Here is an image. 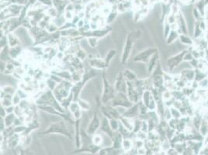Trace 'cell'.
<instances>
[{"label":"cell","instance_id":"cell-1","mask_svg":"<svg viewBox=\"0 0 208 155\" xmlns=\"http://www.w3.org/2000/svg\"><path fill=\"white\" fill-rule=\"evenodd\" d=\"M142 35V32L139 30H134L132 31H130L127 34V37L125 39L124 45L123 48L122 54L120 57V64L122 65H124L128 61L129 58L131 57V52L133 50L134 45Z\"/></svg>","mask_w":208,"mask_h":155},{"label":"cell","instance_id":"cell-2","mask_svg":"<svg viewBox=\"0 0 208 155\" xmlns=\"http://www.w3.org/2000/svg\"><path fill=\"white\" fill-rule=\"evenodd\" d=\"M97 75H98V72H97L96 69L92 68L89 66V68H85V71L82 75L81 80L80 82L74 84L72 88H71V92L74 95V101L76 102L79 99L81 91L84 88V87L86 86V83H88L89 81L96 77Z\"/></svg>","mask_w":208,"mask_h":155},{"label":"cell","instance_id":"cell-3","mask_svg":"<svg viewBox=\"0 0 208 155\" xmlns=\"http://www.w3.org/2000/svg\"><path fill=\"white\" fill-rule=\"evenodd\" d=\"M36 106H51L55 108L56 109L60 111L61 112L66 113L69 112V110H65L62 106L61 105L60 102L56 99L54 93L51 90L47 89L44 92H42L41 95L39 96L38 99L35 101Z\"/></svg>","mask_w":208,"mask_h":155},{"label":"cell","instance_id":"cell-4","mask_svg":"<svg viewBox=\"0 0 208 155\" xmlns=\"http://www.w3.org/2000/svg\"><path fill=\"white\" fill-rule=\"evenodd\" d=\"M101 78H102V83H103V92L100 96L101 102H102V105H107V104L110 103V102L114 99L117 94V92L114 88V85H112L108 80L106 70L102 71Z\"/></svg>","mask_w":208,"mask_h":155},{"label":"cell","instance_id":"cell-5","mask_svg":"<svg viewBox=\"0 0 208 155\" xmlns=\"http://www.w3.org/2000/svg\"><path fill=\"white\" fill-rule=\"evenodd\" d=\"M52 134H61L70 140H73V136L68 126L66 125V121L63 119H60V120L51 123L47 127V129L41 133V135H48Z\"/></svg>","mask_w":208,"mask_h":155},{"label":"cell","instance_id":"cell-6","mask_svg":"<svg viewBox=\"0 0 208 155\" xmlns=\"http://www.w3.org/2000/svg\"><path fill=\"white\" fill-rule=\"evenodd\" d=\"M95 100H96V109L92 113V118L90 119L89 123H88V126L86 129V133L90 136H93L96 134V132L100 128L101 125V119L99 116V110L100 109V106H102L100 96L98 95L96 97Z\"/></svg>","mask_w":208,"mask_h":155},{"label":"cell","instance_id":"cell-7","mask_svg":"<svg viewBox=\"0 0 208 155\" xmlns=\"http://www.w3.org/2000/svg\"><path fill=\"white\" fill-rule=\"evenodd\" d=\"M73 85H74V83L70 81L63 80L62 82L59 83L54 90L52 91L56 99L60 102V103L63 99L67 98L71 94Z\"/></svg>","mask_w":208,"mask_h":155},{"label":"cell","instance_id":"cell-8","mask_svg":"<svg viewBox=\"0 0 208 155\" xmlns=\"http://www.w3.org/2000/svg\"><path fill=\"white\" fill-rule=\"evenodd\" d=\"M109 104L115 108H124V109H128L133 105V103L128 99L127 94L122 92H117L115 97Z\"/></svg>","mask_w":208,"mask_h":155},{"label":"cell","instance_id":"cell-9","mask_svg":"<svg viewBox=\"0 0 208 155\" xmlns=\"http://www.w3.org/2000/svg\"><path fill=\"white\" fill-rule=\"evenodd\" d=\"M158 51V49L154 48H148L138 52L133 58V62L144 63L146 64L150 60V58Z\"/></svg>","mask_w":208,"mask_h":155},{"label":"cell","instance_id":"cell-10","mask_svg":"<svg viewBox=\"0 0 208 155\" xmlns=\"http://www.w3.org/2000/svg\"><path fill=\"white\" fill-rule=\"evenodd\" d=\"M113 31V28L111 26H107L104 28H99L96 30H91L88 32L81 33V37L82 38H88V37H96V38L102 39L107 37Z\"/></svg>","mask_w":208,"mask_h":155},{"label":"cell","instance_id":"cell-11","mask_svg":"<svg viewBox=\"0 0 208 155\" xmlns=\"http://www.w3.org/2000/svg\"><path fill=\"white\" fill-rule=\"evenodd\" d=\"M99 110H100L101 114L103 115V117L107 118L109 120V119H120V118L122 116L120 114V112H119V110L117 109V108L114 107L110 104L102 105L100 106Z\"/></svg>","mask_w":208,"mask_h":155},{"label":"cell","instance_id":"cell-12","mask_svg":"<svg viewBox=\"0 0 208 155\" xmlns=\"http://www.w3.org/2000/svg\"><path fill=\"white\" fill-rule=\"evenodd\" d=\"M87 63H88L89 67L96 69V70L103 71V70H107L108 68V66L107 65L105 60L99 58V57L95 56V55L89 56L88 59H87Z\"/></svg>","mask_w":208,"mask_h":155},{"label":"cell","instance_id":"cell-13","mask_svg":"<svg viewBox=\"0 0 208 155\" xmlns=\"http://www.w3.org/2000/svg\"><path fill=\"white\" fill-rule=\"evenodd\" d=\"M114 86L117 92H127V82L123 75V71L118 72V74L117 75L116 79L114 83Z\"/></svg>","mask_w":208,"mask_h":155},{"label":"cell","instance_id":"cell-14","mask_svg":"<svg viewBox=\"0 0 208 155\" xmlns=\"http://www.w3.org/2000/svg\"><path fill=\"white\" fill-rule=\"evenodd\" d=\"M127 94L128 99L132 103H137L139 101H141V95L139 93L137 92L134 82H127Z\"/></svg>","mask_w":208,"mask_h":155},{"label":"cell","instance_id":"cell-15","mask_svg":"<svg viewBox=\"0 0 208 155\" xmlns=\"http://www.w3.org/2000/svg\"><path fill=\"white\" fill-rule=\"evenodd\" d=\"M122 116L131 119H135L138 118L140 116V101L137 103H134L128 109H126L124 112H123Z\"/></svg>","mask_w":208,"mask_h":155},{"label":"cell","instance_id":"cell-16","mask_svg":"<svg viewBox=\"0 0 208 155\" xmlns=\"http://www.w3.org/2000/svg\"><path fill=\"white\" fill-rule=\"evenodd\" d=\"M99 129L101 130V132H103V134H105L107 136L110 140H112L116 134V132H114L112 129L111 127L109 125V119L106 117H103V116L101 119V125Z\"/></svg>","mask_w":208,"mask_h":155},{"label":"cell","instance_id":"cell-17","mask_svg":"<svg viewBox=\"0 0 208 155\" xmlns=\"http://www.w3.org/2000/svg\"><path fill=\"white\" fill-rule=\"evenodd\" d=\"M69 112L71 113V115L72 116V117L74 118L75 120H77V119H81V117H82V110L80 108L79 105L78 104L77 102L74 101L70 105L69 108Z\"/></svg>","mask_w":208,"mask_h":155},{"label":"cell","instance_id":"cell-18","mask_svg":"<svg viewBox=\"0 0 208 155\" xmlns=\"http://www.w3.org/2000/svg\"><path fill=\"white\" fill-rule=\"evenodd\" d=\"M81 119H77V120H75V123H74V127H75V144L77 149L80 148L81 146Z\"/></svg>","mask_w":208,"mask_h":155},{"label":"cell","instance_id":"cell-19","mask_svg":"<svg viewBox=\"0 0 208 155\" xmlns=\"http://www.w3.org/2000/svg\"><path fill=\"white\" fill-rule=\"evenodd\" d=\"M51 74H54L60 77L61 79L66 80V81H70L72 82V77H71V72L68 69L64 68H58L51 72Z\"/></svg>","mask_w":208,"mask_h":155},{"label":"cell","instance_id":"cell-20","mask_svg":"<svg viewBox=\"0 0 208 155\" xmlns=\"http://www.w3.org/2000/svg\"><path fill=\"white\" fill-rule=\"evenodd\" d=\"M61 36L62 37H69L71 39L79 38L81 37V33L77 28H70L60 30Z\"/></svg>","mask_w":208,"mask_h":155},{"label":"cell","instance_id":"cell-21","mask_svg":"<svg viewBox=\"0 0 208 155\" xmlns=\"http://www.w3.org/2000/svg\"><path fill=\"white\" fill-rule=\"evenodd\" d=\"M20 140H21V135L18 134H14L5 141L6 142L7 147L13 149L16 148L17 146H19Z\"/></svg>","mask_w":208,"mask_h":155},{"label":"cell","instance_id":"cell-22","mask_svg":"<svg viewBox=\"0 0 208 155\" xmlns=\"http://www.w3.org/2000/svg\"><path fill=\"white\" fill-rule=\"evenodd\" d=\"M158 59H159V53L158 51L153 55L152 58H150V60L147 64V72H148V75H151L153 73L154 68H156L158 65Z\"/></svg>","mask_w":208,"mask_h":155},{"label":"cell","instance_id":"cell-23","mask_svg":"<svg viewBox=\"0 0 208 155\" xmlns=\"http://www.w3.org/2000/svg\"><path fill=\"white\" fill-rule=\"evenodd\" d=\"M184 54L185 52H182V53L176 55V56H173L172 58H170L167 61V65H169V67L171 69H173L176 66H177L182 61Z\"/></svg>","mask_w":208,"mask_h":155},{"label":"cell","instance_id":"cell-24","mask_svg":"<svg viewBox=\"0 0 208 155\" xmlns=\"http://www.w3.org/2000/svg\"><path fill=\"white\" fill-rule=\"evenodd\" d=\"M23 52H24V49L22 48L21 45L9 48V55L13 60H18L22 56Z\"/></svg>","mask_w":208,"mask_h":155},{"label":"cell","instance_id":"cell-25","mask_svg":"<svg viewBox=\"0 0 208 155\" xmlns=\"http://www.w3.org/2000/svg\"><path fill=\"white\" fill-rule=\"evenodd\" d=\"M7 35L8 38V43H9V48L16 47V46L21 45V41L20 39L14 33H9Z\"/></svg>","mask_w":208,"mask_h":155},{"label":"cell","instance_id":"cell-26","mask_svg":"<svg viewBox=\"0 0 208 155\" xmlns=\"http://www.w3.org/2000/svg\"><path fill=\"white\" fill-rule=\"evenodd\" d=\"M123 71V75L124 76L125 79L127 80V82H134L136 80L138 79L137 74L134 71H132L130 68H125Z\"/></svg>","mask_w":208,"mask_h":155},{"label":"cell","instance_id":"cell-27","mask_svg":"<svg viewBox=\"0 0 208 155\" xmlns=\"http://www.w3.org/2000/svg\"><path fill=\"white\" fill-rule=\"evenodd\" d=\"M123 140H124L123 136L120 133L117 132L114 137L111 140V146L116 149H122Z\"/></svg>","mask_w":208,"mask_h":155},{"label":"cell","instance_id":"cell-28","mask_svg":"<svg viewBox=\"0 0 208 155\" xmlns=\"http://www.w3.org/2000/svg\"><path fill=\"white\" fill-rule=\"evenodd\" d=\"M119 120H120V123L122 124L123 127H125L127 129H128L129 131L133 132L134 119H131L127 118V117H124V116H121V117H120Z\"/></svg>","mask_w":208,"mask_h":155},{"label":"cell","instance_id":"cell-29","mask_svg":"<svg viewBox=\"0 0 208 155\" xmlns=\"http://www.w3.org/2000/svg\"><path fill=\"white\" fill-rule=\"evenodd\" d=\"M0 58L1 61L5 63L9 62V60H12L9 55V46H6L3 48H1V52H0Z\"/></svg>","mask_w":208,"mask_h":155},{"label":"cell","instance_id":"cell-30","mask_svg":"<svg viewBox=\"0 0 208 155\" xmlns=\"http://www.w3.org/2000/svg\"><path fill=\"white\" fill-rule=\"evenodd\" d=\"M134 148L133 140L128 138H124L122 143V149L124 152H130Z\"/></svg>","mask_w":208,"mask_h":155},{"label":"cell","instance_id":"cell-31","mask_svg":"<svg viewBox=\"0 0 208 155\" xmlns=\"http://www.w3.org/2000/svg\"><path fill=\"white\" fill-rule=\"evenodd\" d=\"M118 15V11L117 9H114V10H111V12L108 14L107 16L105 17V21L106 23L107 26H109L112 23H114L116 20L117 17Z\"/></svg>","mask_w":208,"mask_h":155},{"label":"cell","instance_id":"cell-32","mask_svg":"<svg viewBox=\"0 0 208 155\" xmlns=\"http://www.w3.org/2000/svg\"><path fill=\"white\" fill-rule=\"evenodd\" d=\"M76 102H77L78 104L79 105L80 108H81V110H82L83 112H87V111H89V110H90L91 105L90 102L89 101H87L86 99H82V98L80 97L79 99H78Z\"/></svg>","mask_w":208,"mask_h":155},{"label":"cell","instance_id":"cell-33","mask_svg":"<svg viewBox=\"0 0 208 155\" xmlns=\"http://www.w3.org/2000/svg\"><path fill=\"white\" fill-rule=\"evenodd\" d=\"M73 102H74V95H73L72 92H71V94L69 96L61 102V105L62 106V107L64 108V109L69 110V106H70V105Z\"/></svg>","mask_w":208,"mask_h":155},{"label":"cell","instance_id":"cell-34","mask_svg":"<svg viewBox=\"0 0 208 155\" xmlns=\"http://www.w3.org/2000/svg\"><path fill=\"white\" fill-rule=\"evenodd\" d=\"M116 55H117V50L115 49H110L107 51V54H106L105 58H104V60H105L108 68L109 67L110 63H111L112 60H114V58L116 57Z\"/></svg>","mask_w":208,"mask_h":155},{"label":"cell","instance_id":"cell-35","mask_svg":"<svg viewBox=\"0 0 208 155\" xmlns=\"http://www.w3.org/2000/svg\"><path fill=\"white\" fill-rule=\"evenodd\" d=\"M16 119V116L15 115V113H12V114H7L6 116H5L3 119H4L5 124L6 127H13L14 122H15Z\"/></svg>","mask_w":208,"mask_h":155},{"label":"cell","instance_id":"cell-36","mask_svg":"<svg viewBox=\"0 0 208 155\" xmlns=\"http://www.w3.org/2000/svg\"><path fill=\"white\" fill-rule=\"evenodd\" d=\"M52 22H53L56 26H58V29L60 30V28H61L64 24H65L67 20L65 19V18H64V14H62V15H58L57 17L52 19Z\"/></svg>","mask_w":208,"mask_h":155},{"label":"cell","instance_id":"cell-37","mask_svg":"<svg viewBox=\"0 0 208 155\" xmlns=\"http://www.w3.org/2000/svg\"><path fill=\"white\" fill-rule=\"evenodd\" d=\"M75 56L77 57L79 59H80V60L83 61V60H85L86 59H88L89 54H87V52H86L83 48H81V46H80L79 48V49H78L77 50H76V52H75Z\"/></svg>","mask_w":208,"mask_h":155},{"label":"cell","instance_id":"cell-38","mask_svg":"<svg viewBox=\"0 0 208 155\" xmlns=\"http://www.w3.org/2000/svg\"><path fill=\"white\" fill-rule=\"evenodd\" d=\"M164 79L161 75H154L152 78V84L154 88H159L162 86Z\"/></svg>","mask_w":208,"mask_h":155},{"label":"cell","instance_id":"cell-39","mask_svg":"<svg viewBox=\"0 0 208 155\" xmlns=\"http://www.w3.org/2000/svg\"><path fill=\"white\" fill-rule=\"evenodd\" d=\"M1 91H2L3 92L6 93V95H13L16 93V89L14 88V87H13L10 85H6L4 86H2L1 88Z\"/></svg>","mask_w":208,"mask_h":155},{"label":"cell","instance_id":"cell-40","mask_svg":"<svg viewBox=\"0 0 208 155\" xmlns=\"http://www.w3.org/2000/svg\"><path fill=\"white\" fill-rule=\"evenodd\" d=\"M92 144H94L95 145L101 146V145L103 144V137L99 134H96L93 136H92Z\"/></svg>","mask_w":208,"mask_h":155},{"label":"cell","instance_id":"cell-41","mask_svg":"<svg viewBox=\"0 0 208 155\" xmlns=\"http://www.w3.org/2000/svg\"><path fill=\"white\" fill-rule=\"evenodd\" d=\"M46 15L48 16L51 19H54L58 16V12L57 10L55 7L52 6V7H49L47 10L46 11Z\"/></svg>","mask_w":208,"mask_h":155},{"label":"cell","instance_id":"cell-42","mask_svg":"<svg viewBox=\"0 0 208 155\" xmlns=\"http://www.w3.org/2000/svg\"><path fill=\"white\" fill-rule=\"evenodd\" d=\"M86 40H87L88 45L92 49L96 48L98 44H99V40L98 38H96V37H88V38H86Z\"/></svg>","mask_w":208,"mask_h":155},{"label":"cell","instance_id":"cell-43","mask_svg":"<svg viewBox=\"0 0 208 155\" xmlns=\"http://www.w3.org/2000/svg\"><path fill=\"white\" fill-rule=\"evenodd\" d=\"M45 80H46V83H47V88L50 89V90L53 91L54 88H56V86L58 85L54 80L52 79L51 78H50L49 76H48L47 78H45Z\"/></svg>","mask_w":208,"mask_h":155},{"label":"cell","instance_id":"cell-44","mask_svg":"<svg viewBox=\"0 0 208 155\" xmlns=\"http://www.w3.org/2000/svg\"><path fill=\"white\" fill-rule=\"evenodd\" d=\"M109 125L111 127L112 129L114 132H117L120 128V120L119 119H109Z\"/></svg>","mask_w":208,"mask_h":155},{"label":"cell","instance_id":"cell-45","mask_svg":"<svg viewBox=\"0 0 208 155\" xmlns=\"http://www.w3.org/2000/svg\"><path fill=\"white\" fill-rule=\"evenodd\" d=\"M142 120L141 119L137 118L135 119H134V130L133 132L134 134L137 133V132L141 131V128H142Z\"/></svg>","mask_w":208,"mask_h":155},{"label":"cell","instance_id":"cell-46","mask_svg":"<svg viewBox=\"0 0 208 155\" xmlns=\"http://www.w3.org/2000/svg\"><path fill=\"white\" fill-rule=\"evenodd\" d=\"M16 93L18 94V95L21 98L22 100H23V99H29L30 98V96H31L29 93H27L26 92H25V91L19 88H18L17 89H16Z\"/></svg>","mask_w":208,"mask_h":155},{"label":"cell","instance_id":"cell-47","mask_svg":"<svg viewBox=\"0 0 208 155\" xmlns=\"http://www.w3.org/2000/svg\"><path fill=\"white\" fill-rule=\"evenodd\" d=\"M45 30H47V32L49 33H54L58 31V30H59V29H58V26H56L55 24H54L51 20V23L48 24V26H47V28H46Z\"/></svg>","mask_w":208,"mask_h":155},{"label":"cell","instance_id":"cell-48","mask_svg":"<svg viewBox=\"0 0 208 155\" xmlns=\"http://www.w3.org/2000/svg\"><path fill=\"white\" fill-rule=\"evenodd\" d=\"M13 105L12 98H2V99H1V106H2L3 107L6 108L13 106Z\"/></svg>","mask_w":208,"mask_h":155},{"label":"cell","instance_id":"cell-49","mask_svg":"<svg viewBox=\"0 0 208 155\" xmlns=\"http://www.w3.org/2000/svg\"><path fill=\"white\" fill-rule=\"evenodd\" d=\"M179 25H180L181 30L183 31V32L186 33H187V28H186V23H185L184 18L182 16V14H179Z\"/></svg>","mask_w":208,"mask_h":155},{"label":"cell","instance_id":"cell-50","mask_svg":"<svg viewBox=\"0 0 208 155\" xmlns=\"http://www.w3.org/2000/svg\"><path fill=\"white\" fill-rule=\"evenodd\" d=\"M6 46H9L8 38H7V35H4L0 37V48H3Z\"/></svg>","mask_w":208,"mask_h":155},{"label":"cell","instance_id":"cell-51","mask_svg":"<svg viewBox=\"0 0 208 155\" xmlns=\"http://www.w3.org/2000/svg\"><path fill=\"white\" fill-rule=\"evenodd\" d=\"M146 138H147V133H144L143 131H139L135 134V138L134 139H137V140L144 141Z\"/></svg>","mask_w":208,"mask_h":155},{"label":"cell","instance_id":"cell-52","mask_svg":"<svg viewBox=\"0 0 208 155\" xmlns=\"http://www.w3.org/2000/svg\"><path fill=\"white\" fill-rule=\"evenodd\" d=\"M75 16V15L74 14V12H71V11H64V16L67 21H71Z\"/></svg>","mask_w":208,"mask_h":155},{"label":"cell","instance_id":"cell-53","mask_svg":"<svg viewBox=\"0 0 208 155\" xmlns=\"http://www.w3.org/2000/svg\"><path fill=\"white\" fill-rule=\"evenodd\" d=\"M21 100V98H20L16 93H15V94L12 96V102H13V106H18V105L20 103Z\"/></svg>","mask_w":208,"mask_h":155},{"label":"cell","instance_id":"cell-54","mask_svg":"<svg viewBox=\"0 0 208 155\" xmlns=\"http://www.w3.org/2000/svg\"><path fill=\"white\" fill-rule=\"evenodd\" d=\"M177 37V33L175 31H171L169 35L167 37V43H171L173 41H175V39Z\"/></svg>","mask_w":208,"mask_h":155},{"label":"cell","instance_id":"cell-55","mask_svg":"<svg viewBox=\"0 0 208 155\" xmlns=\"http://www.w3.org/2000/svg\"><path fill=\"white\" fill-rule=\"evenodd\" d=\"M39 3H41L42 6H44L46 7H52L53 6V2L52 0H37Z\"/></svg>","mask_w":208,"mask_h":155},{"label":"cell","instance_id":"cell-56","mask_svg":"<svg viewBox=\"0 0 208 155\" xmlns=\"http://www.w3.org/2000/svg\"><path fill=\"white\" fill-rule=\"evenodd\" d=\"M164 33H165V37H167L170 33V26L168 23H165V30H164Z\"/></svg>","mask_w":208,"mask_h":155},{"label":"cell","instance_id":"cell-57","mask_svg":"<svg viewBox=\"0 0 208 155\" xmlns=\"http://www.w3.org/2000/svg\"><path fill=\"white\" fill-rule=\"evenodd\" d=\"M6 115L7 113H6V108L3 107V106L0 105V117L4 118L5 116H6Z\"/></svg>","mask_w":208,"mask_h":155},{"label":"cell","instance_id":"cell-58","mask_svg":"<svg viewBox=\"0 0 208 155\" xmlns=\"http://www.w3.org/2000/svg\"><path fill=\"white\" fill-rule=\"evenodd\" d=\"M6 111L7 114H12V113H14V111H15V106H9V107L6 108Z\"/></svg>","mask_w":208,"mask_h":155},{"label":"cell","instance_id":"cell-59","mask_svg":"<svg viewBox=\"0 0 208 155\" xmlns=\"http://www.w3.org/2000/svg\"><path fill=\"white\" fill-rule=\"evenodd\" d=\"M181 39V41H182V43H192V41H190V39L187 38V37H185V36H181L180 37Z\"/></svg>","mask_w":208,"mask_h":155},{"label":"cell","instance_id":"cell-60","mask_svg":"<svg viewBox=\"0 0 208 155\" xmlns=\"http://www.w3.org/2000/svg\"><path fill=\"white\" fill-rule=\"evenodd\" d=\"M171 112H172V115L174 116V117H176V118H177V117H179V116L178 112H177L176 110L173 109H171Z\"/></svg>","mask_w":208,"mask_h":155},{"label":"cell","instance_id":"cell-61","mask_svg":"<svg viewBox=\"0 0 208 155\" xmlns=\"http://www.w3.org/2000/svg\"><path fill=\"white\" fill-rule=\"evenodd\" d=\"M196 1H197V0H191V2H196Z\"/></svg>","mask_w":208,"mask_h":155},{"label":"cell","instance_id":"cell-62","mask_svg":"<svg viewBox=\"0 0 208 155\" xmlns=\"http://www.w3.org/2000/svg\"><path fill=\"white\" fill-rule=\"evenodd\" d=\"M64 2H69V1H71V0H64Z\"/></svg>","mask_w":208,"mask_h":155}]
</instances>
